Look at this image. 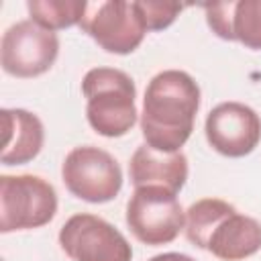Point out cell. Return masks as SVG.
I'll return each mask as SVG.
<instances>
[{
    "label": "cell",
    "instance_id": "1",
    "mask_svg": "<svg viewBox=\"0 0 261 261\" xmlns=\"http://www.w3.org/2000/svg\"><path fill=\"white\" fill-rule=\"evenodd\" d=\"M200 86L181 69H163L151 77L143 98L141 130L145 143L161 153H177L194 130Z\"/></svg>",
    "mask_w": 261,
    "mask_h": 261
},
{
    "label": "cell",
    "instance_id": "17",
    "mask_svg": "<svg viewBox=\"0 0 261 261\" xmlns=\"http://www.w3.org/2000/svg\"><path fill=\"white\" fill-rule=\"evenodd\" d=\"M149 261H196V259L186 253H161V255L151 257Z\"/></svg>",
    "mask_w": 261,
    "mask_h": 261
},
{
    "label": "cell",
    "instance_id": "4",
    "mask_svg": "<svg viewBox=\"0 0 261 261\" xmlns=\"http://www.w3.org/2000/svg\"><path fill=\"white\" fill-rule=\"evenodd\" d=\"M57 212L55 188L31 173L0 175V232L39 228Z\"/></svg>",
    "mask_w": 261,
    "mask_h": 261
},
{
    "label": "cell",
    "instance_id": "8",
    "mask_svg": "<svg viewBox=\"0 0 261 261\" xmlns=\"http://www.w3.org/2000/svg\"><path fill=\"white\" fill-rule=\"evenodd\" d=\"M80 27L104 51L114 55L133 53L147 35L135 2L124 0L88 2Z\"/></svg>",
    "mask_w": 261,
    "mask_h": 261
},
{
    "label": "cell",
    "instance_id": "2",
    "mask_svg": "<svg viewBox=\"0 0 261 261\" xmlns=\"http://www.w3.org/2000/svg\"><path fill=\"white\" fill-rule=\"evenodd\" d=\"M86 118L90 126L108 139L126 135L137 122V88L128 73L116 67H94L82 80Z\"/></svg>",
    "mask_w": 261,
    "mask_h": 261
},
{
    "label": "cell",
    "instance_id": "12",
    "mask_svg": "<svg viewBox=\"0 0 261 261\" xmlns=\"http://www.w3.org/2000/svg\"><path fill=\"white\" fill-rule=\"evenodd\" d=\"M4 143L0 161L4 165H24L33 161L45 143V128L37 114L24 108H2Z\"/></svg>",
    "mask_w": 261,
    "mask_h": 261
},
{
    "label": "cell",
    "instance_id": "10",
    "mask_svg": "<svg viewBox=\"0 0 261 261\" xmlns=\"http://www.w3.org/2000/svg\"><path fill=\"white\" fill-rule=\"evenodd\" d=\"M206 22L224 41L261 49V0H228L204 4Z\"/></svg>",
    "mask_w": 261,
    "mask_h": 261
},
{
    "label": "cell",
    "instance_id": "3",
    "mask_svg": "<svg viewBox=\"0 0 261 261\" xmlns=\"http://www.w3.org/2000/svg\"><path fill=\"white\" fill-rule=\"evenodd\" d=\"M126 224L137 241L149 247L167 245L186 226L177 192L163 186H139L126 202Z\"/></svg>",
    "mask_w": 261,
    "mask_h": 261
},
{
    "label": "cell",
    "instance_id": "14",
    "mask_svg": "<svg viewBox=\"0 0 261 261\" xmlns=\"http://www.w3.org/2000/svg\"><path fill=\"white\" fill-rule=\"evenodd\" d=\"M232 210H234V206L220 198H202V200L194 202L186 210L184 230H186L188 241L198 249H206L208 237L212 234L216 224L224 216H228Z\"/></svg>",
    "mask_w": 261,
    "mask_h": 261
},
{
    "label": "cell",
    "instance_id": "6",
    "mask_svg": "<svg viewBox=\"0 0 261 261\" xmlns=\"http://www.w3.org/2000/svg\"><path fill=\"white\" fill-rule=\"evenodd\" d=\"M59 245L71 261H130L133 247L108 220L80 212L65 220Z\"/></svg>",
    "mask_w": 261,
    "mask_h": 261
},
{
    "label": "cell",
    "instance_id": "7",
    "mask_svg": "<svg viewBox=\"0 0 261 261\" xmlns=\"http://www.w3.org/2000/svg\"><path fill=\"white\" fill-rule=\"evenodd\" d=\"M59 55V39L35 20H18L6 29L0 43V63L8 75L37 77L49 71Z\"/></svg>",
    "mask_w": 261,
    "mask_h": 261
},
{
    "label": "cell",
    "instance_id": "11",
    "mask_svg": "<svg viewBox=\"0 0 261 261\" xmlns=\"http://www.w3.org/2000/svg\"><path fill=\"white\" fill-rule=\"evenodd\" d=\"M128 175L135 188L163 186L171 192H179L188 179V157L181 151L161 153L143 143L130 157Z\"/></svg>",
    "mask_w": 261,
    "mask_h": 261
},
{
    "label": "cell",
    "instance_id": "15",
    "mask_svg": "<svg viewBox=\"0 0 261 261\" xmlns=\"http://www.w3.org/2000/svg\"><path fill=\"white\" fill-rule=\"evenodd\" d=\"M86 6L88 2H80V0H29L27 2L31 20H35L39 27L53 33L59 29H69L73 24H80L86 12Z\"/></svg>",
    "mask_w": 261,
    "mask_h": 261
},
{
    "label": "cell",
    "instance_id": "13",
    "mask_svg": "<svg viewBox=\"0 0 261 261\" xmlns=\"http://www.w3.org/2000/svg\"><path fill=\"white\" fill-rule=\"evenodd\" d=\"M261 249V222L253 216L241 214L237 208L224 216L212 234L206 249L220 261H243Z\"/></svg>",
    "mask_w": 261,
    "mask_h": 261
},
{
    "label": "cell",
    "instance_id": "9",
    "mask_svg": "<svg viewBox=\"0 0 261 261\" xmlns=\"http://www.w3.org/2000/svg\"><path fill=\"white\" fill-rule=\"evenodd\" d=\"M206 139L224 157H245L261 141L259 114L241 102H222L206 116Z\"/></svg>",
    "mask_w": 261,
    "mask_h": 261
},
{
    "label": "cell",
    "instance_id": "5",
    "mask_svg": "<svg viewBox=\"0 0 261 261\" xmlns=\"http://www.w3.org/2000/svg\"><path fill=\"white\" fill-rule=\"evenodd\" d=\"M61 177L71 196L90 204L110 202L122 188L118 161L108 151L94 145L73 147L63 159Z\"/></svg>",
    "mask_w": 261,
    "mask_h": 261
},
{
    "label": "cell",
    "instance_id": "16",
    "mask_svg": "<svg viewBox=\"0 0 261 261\" xmlns=\"http://www.w3.org/2000/svg\"><path fill=\"white\" fill-rule=\"evenodd\" d=\"M137 12L147 31H163L179 16L184 10L181 4L175 2H153V0H139L135 2Z\"/></svg>",
    "mask_w": 261,
    "mask_h": 261
}]
</instances>
